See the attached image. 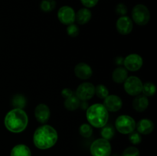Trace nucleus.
Instances as JSON below:
<instances>
[{
	"instance_id": "obj_1",
	"label": "nucleus",
	"mask_w": 157,
	"mask_h": 156,
	"mask_svg": "<svg viewBox=\"0 0 157 156\" xmlns=\"http://www.w3.org/2000/svg\"><path fill=\"white\" fill-rule=\"evenodd\" d=\"M58 132L52 126L44 125L39 126L33 135V142L35 146L41 150L48 149L56 144Z\"/></svg>"
},
{
	"instance_id": "obj_2",
	"label": "nucleus",
	"mask_w": 157,
	"mask_h": 156,
	"mask_svg": "<svg viewBox=\"0 0 157 156\" xmlns=\"http://www.w3.org/2000/svg\"><path fill=\"white\" fill-rule=\"evenodd\" d=\"M6 128L13 133L24 131L29 124L28 115L22 109H13L6 114L4 119Z\"/></svg>"
},
{
	"instance_id": "obj_3",
	"label": "nucleus",
	"mask_w": 157,
	"mask_h": 156,
	"mask_svg": "<svg viewBox=\"0 0 157 156\" xmlns=\"http://www.w3.org/2000/svg\"><path fill=\"white\" fill-rule=\"evenodd\" d=\"M86 117L92 126L102 128L107 125L108 121V111L103 104H93L87 109Z\"/></svg>"
},
{
	"instance_id": "obj_4",
	"label": "nucleus",
	"mask_w": 157,
	"mask_h": 156,
	"mask_svg": "<svg viewBox=\"0 0 157 156\" xmlns=\"http://www.w3.org/2000/svg\"><path fill=\"white\" fill-rule=\"evenodd\" d=\"M133 20L138 25H146L150 21V12L148 8L142 4H138L132 10Z\"/></svg>"
},
{
	"instance_id": "obj_5",
	"label": "nucleus",
	"mask_w": 157,
	"mask_h": 156,
	"mask_svg": "<svg viewBox=\"0 0 157 156\" xmlns=\"http://www.w3.org/2000/svg\"><path fill=\"white\" fill-rule=\"evenodd\" d=\"M90 151L92 156H110L111 145L108 140L98 139L91 144Z\"/></svg>"
},
{
	"instance_id": "obj_6",
	"label": "nucleus",
	"mask_w": 157,
	"mask_h": 156,
	"mask_svg": "<svg viewBox=\"0 0 157 156\" xmlns=\"http://www.w3.org/2000/svg\"><path fill=\"white\" fill-rule=\"evenodd\" d=\"M115 127L119 132L124 135L130 134L136 128L135 120L130 116L122 115L118 116L115 122Z\"/></svg>"
},
{
	"instance_id": "obj_7",
	"label": "nucleus",
	"mask_w": 157,
	"mask_h": 156,
	"mask_svg": "<svg viewBox=\"0 0 157 156\" xmlns=\"http://www.w3.org/2000/svg\"><path fill=\"white\" fill-rule=\"evenodd\" d=\"M124 90L130 96H137L142 92L143 83L139 77L131 76L124 81Z\"/></svg>"
},
{
	"instance_id": "obj_8",
	"label": "nucleus",
	"mask_w": 157,
	"mask_h": 156,
	"mask_svg": "<svg viewBox=\"0 0 157 156\" xmlns=\"http://www.w3.org/2000/svg\"><path fill=\"white\" fill-rule=\"evenodd\" d=\"M95 94V87L91 83H83L80 84L76 90V96L80 100L87 101Z\"/></svg>"
},
{
	"instance_id": "obj_9",
	"label": "nucleus",
	"mask_w": 157,
	"mask_h": 156,
	"mask_svg": "<svg viewBox=\"0 0 157 156\" xmlns=\"http://www.w3.org/2000/svg\"><path fill=\"white\" fill-rule=\"evenodd\" d=\"M75 12L73 8L64 6L59 9L58 12V18L63 24L69 25L75 21Z\"/></svg>"
},
{
	"instance_id": "obj_10",
	"label": "nucleus",
	"mask_w": 157,
	"mask_h": 156,
	"mask_svg": "<svg viewBox=\"0 0 157 156\" xmlns=\"http://www.w3.org/2000/svg\"><path fill=\"white\" fill-rule=\"evenodd\" d=\"M144 61L141 56L137 54H131L124 59V65L130 71H136L142 67Z\"/></svg>"
},
{
	"instance_id": "obj_11",
	"label": "nucleus",
	"mask_w": 157,
	"mask_h": 156,
	"mask_svg": "<svg viewBox=\"0 0 157 156\" xmlns=\"http://www.w3.org/2000/svg\"><path fill=\"white\" fill-rule=\"evenodd\" d=\"M116 27L120 34L123 35H128L133 30V21L130 17L124 15L118 18L117 21Z\"/></svg>"
},
{
	"instance_id": "obj_12",
	"label": "nucleus",
	"mask_w": 157,
	"mask_h": 156,
	"mask_svg": "<svg viewBox=\"0 0 157 156\" xmlns=\"http://www.w3.org/2000/svg\"><path fill=\"white\" fill-rule=\"evenodd\" d=\"M107 111L117 112L121 109L123 106L122 99L117 95H108L104 99V104Z\"/></svg>"
},
{
	"instance_id": "obj_13",
	"label": "nucleus",
	"mask_w": 157,
	"mask_h": 156,
	"mask_svg": "<svg viewBox=\"0 0 157 156\" xmlns=\"http://www.w3.org/2000/svg\"><path fill=\"white\" fill-rule=\"evenodd\" d=\"M50 109L47 105L44 103H40L35 107V116L37 121L40 123H45L50 118Z\"/></svg>"
},
{
	"instance_id": "obj_14",
	"label": "nucleus",
	"mask_w": 157,
	"mask_h": 156,
	"mask_svg": "<svg viewBox=\"0 0 157 156\" xmlns=\"http://www.w3.org/2000/svg\"><path fill=\"white\" fill-rule=\"evenodd\" d=\"M75 73L80 79L87 80L91 77L93 71H92L91 67L88 64L85 63H79L75 67Z\"/></svg>"
},
{
	"instance_id": "obj_15",
	"label": "nucleus",
	"mask_w": 157,
	"mask_h": 156,
	"mask_svg": "<svg viewBox=\"0 0 157 156\" xmlns=\"http://www.w3.org/2000/svg\"><path fill=\"white\" fill-rule=\"evenodd\" d=\"M136 127L140 134L149 135L154 129V124L150 119H143L138 122Z\"/></svg>"
},
{
	"instance_id": "obj_16",
	"label": "nucleus",
	"mask_w": 157,
	"mask_h": 156,
	"mask_svg": "<svg viewBox=\"0 0 157 156\" xmlns=\"http://www.w3.org/2000/svg\"><path fill=\"white\" fill-rule=\"evenodd\" d=\"M149 106V99L144 95H137L133 101V106L137 112H144Z\"/></svg>"
},
{
	"instance_id": "obj_17",
	"label": "nucleus",
	"mask_w": 157,
	"mask_h": 156,
	"mask_svg": "<svg viewBox=\"0 0 157 156\" xmlns=\"http://www.w3.org/2000/svg\"><path fill=\"white\" fill-rule=\"evenodd\" d=\"M92 13L87 8H83L79 9L75 14V21H78V24H87L90 20Z\"/></svg>"
},
{
	"instance_id": "obj_18",
	"label": "nucleus",
	"mask_w": 157,
	"mask_h": 156,
	"mask_svg": "<svg viewBox=\"0 0 157 156\" xmlns=\"http://www.w3.org/2000/svg\"><path fill=\"white\" fill-rule=\"evenodd\" d=\"M128 73L127 70L124 67H119L113 70L112 73V79L117 84H122L127 80Z\"/></svg>"
},
{
	"instance_id": "obj_19",
	"label": "nucleus",
	"mask_w": 157,
	"mask_h": 156,
	"mask_svg": "<svg viewBox=\"0 0 157 156\" xmlns=\"http://www.w3.org/2000/svg\"><path fill=\"white\" fill-rule=\"evenodd\" d=\"M10 156H32V152L27 145L18 144L13 147L11 151Z\"/></svg>"
},
{
	"instance_id": "obj_20",
	"label": "nucleus",
	"mask_w": 157,
	"mask_h": 156,
	"mask_svg": "<svg viewBox=\"0 0 157 156\" xmlns=\"http://www.w3.org/2000/svg\"><path fill=\"white\" fill-rule=\"evenodd\" d=\"M80 102H81V100L77 97L76 95L74 94L66 98L65 101H64V106L67 110L74 111L79 107Z\"/></svg>"
},
{
	"instance_id": "obj_21",
	"label": "nucleus",
	"mask_w": 157,
	"mask_h": 156,
	"mask_svg": "<svg viewBox=\"0 0 157 156\" xmlns=\"http://www.w3.org/2000/svg\"><path fill=\"white\" fill-rule=\"evenodd\" d=\"M12 104L14 109H23L26 105V99L22 95L17 94L12 98Z\"/></svg>"
},
{
	"instance_id": "obj_22",
	"label": "nucleus",
	"mask_w": 157,
	"mask_h": 156,
	"mask_svg": "<svg viewBox=\"0 0 157 156\" xmlns=\"http://www.w3.org/2000/svg\"><path fill=\"white\" fill-rule=\"evenodd\" d=\"M156 87L154 84L151 82H147L143 84L142 93L146 96H152L156 93Z\"/></svg>"
},
{
	"instance_id": "obj_23",
	"label": "nucleus",
	"mask_w": 157,
	"mask_h": 156,
	"mask_svg": "<svg viewBox=\"0 0 157 156\" xmlns=\"http://www.w3.org/2000/svg\"><path fill=\"white\" fill-rule=\"evenodd\" d=\"M56 7L55 0H42L40 4V8L44 12H50Z\"/></svg>"
},
{
	"instance_id": "obj_24",
	"label": "nucleus",
	"mask_w": 157,
	"mask_h": 156,
	"mask_svg": "<svg viewBox=\"0 0 157 156\" xmlns=\"http://www.w3.org/2000/svg\"><path fill=\"white\" fill-rule=\"evenodd\" d=\"M101 134L103 139L109 141L113 139V137L114 136L115 132L111 125H104V127H102Z\"/></svg>"
},
{
	"instance_id": "obj_25",
	"label": "nucleus",
	"mask_w": 157,
	"mask_h": 156,
	"mask_svg": "<svg viewBox=\"0 0 157 156\" xmlns=\"http://www.w3.org/2000/svg\"><path fill=\"white\" fill-rule=\"evenodd\" d=\"M79 132L83 137L89 138L93 134V128L89 124H82L79 128Z\"/></svg>"
},
{
	"instance_id": "obj_26",
	"label": "nucleus",
	"mask_w": 157,
	"mask_h": 156,
	"mask_svg": "<svg viewBox=\"0 0 157 156\" xmlns=\"http://www.w3.org/2000/svg\"><path fill=\"white\" fill-rule=\"evenodd\" d=\"M95 93L101 99H105L109 95V91L107 87H105L103 84H98L95 87Z\"/></svg>"
},
{
	"instance_id": "obj_27",
	"label": "nucleus",
	"mask_w": 157,
	"mask_h": 156,
	"mask_svg": "<svg viewBox=\"0 0 157 156\" xmlns=\"http://www.w3.org/2000/svg\"><path fill=\"white\" fill-rule=\"evenodd\" d=\"M129 140L133 145H138L142 141V137H141L140 134L138 132L133 131L131 133H130L129 136Z\"/></svg>"
},
{
	"instance_id": "obj_28",
	"label": "nucleus",
	"mask_w": 157,
	"mask_h": 156,
	"mask_svg": "<svg viewBox=\"0 0 157 156\" xmlns=\"http://www.w3.org/2000/svg\"><path fill=\"white\" fill-rule=\"evenodd\" d=\"M122 156H140V151L136 147H128L124 150Z\"/></svg>"
},
{
	"instance_id": "obj_29",
	"label": "nucleus",
	"mask_w": 157,
	"mask_h": 156,
	"mask_svg": "<svg viewBox=\"0 0 157 156\" xmlns=\"http://www.w3.org/2000/svg\"><path fill=\"white\" fill-rule=\"evenodd\" d=\"M67 32L69 36L72 37V38H75V37L79 35V28L75 24H69L67 28Z\"/></svg>"
},
{
	"instance_id": "obj_30",
	"label": "nucleus",
	"mask_w": 157,
	"mask_h": 156,
	"mask_svg": "<svg viewBox=\"0 0 157 156\" xmlns=\"http://www.w3.org/2000/svg\"><path fill=\"white\" fill-rule=\"evenodd\" d=\"M115 11H116V13L117 15H121V16H124L127 14V7L123 3H119L117 6H116V9H115Z\"/></svg>"
},
{
	"instance_id": "obj_31",
	"label": "nucleus",
	"mask_w": 157,
	"mask_h": 156,
	"mask_svg": "<svg viewBox=\"0 0 157 156\" xmlns=\"http://www.w3.org/2000/svg\"><path fill=\"white\" fill-rule=\"evenodd\" d=\"M99 0H81V3L86 8H93L98 4Z\"/></svg>"
},
{
	"instance_id": "obj_32",
	"label": "nucleus",
	"mask_w": 157,
	"mask_h": 156,
	"mask_svg": "<svg viewBox=\"0 0 157 156\" xmlns=\"http://www.w3.org/2000/svg\"><path fill=\"white\" fill-rule=\"evenodd\" d=\"M75 94V93L73 92V90H71L69 88H64L63 89L62 91H61V96H63L64 98H67L69 96H72V95Z\"/></svg>"
},
{
	"instance_id": "obj_33",
	"label": "nucleus",
	"mask_w": 157,
	"mask_h": 156,
	"mask_svg": "<svg viewBox=\"0 0 157 156\" xmlns=\"http://www.w3.org/2000/svg\"><path fill=\"white\" fill-rule=\"evenodd\" d=\"M79 107H81V110H86L89 107L88 102H87V101H81V102H80Z\"/></svg>"
},
{
	"instance_id": "obj_34",
	"label": "nucleus",
	"mask_w": 157,
	"mask_h": 156,
	"mask_svg": "<svg viewBox=\"0 0 157 156\" xmlns=\"http://www.w3.org/2000/svg\"><path fill=\"white\" fill-rule=\"evenodd\" d=\"M115 63H116L117 65H120L121 64H124V58H121V57H118L115 59Z\"/></svg>"
}]
</instances>
